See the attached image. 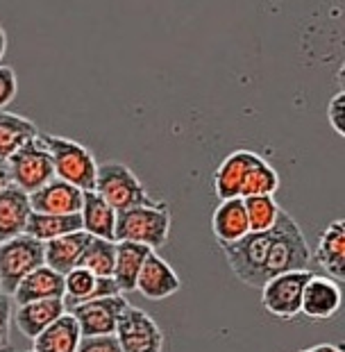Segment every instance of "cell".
<instances>
[{"label": "cell", "instance_id": "6da1fadb", "mask_svg": "<svg viewBox=\"0 0 345 352\" xmlns=\"http://www.w3.org/2000/svg\"><path fill=\"white\" fill-rule=\"evenodd\" d=\"M172 216L168 202L153 207H132L116 214V241H134L159 250L168 243Z\"/></svg>", "mask_w": 345, "mask_h": 352}, {"label": "cell", "instance_id": "7a4b0ae2", "mask_svg": "<svg viewBox=\"0 0 345 352\" xmlns=\"http://www.w3.org/2000/svg\"><path fill=\"white\" fill-rule=\"evenodd\" d=\"M93 191L107 200L116 212H125L132 207H153L162 202L150 196L137 173L123 162L98 164Z\"/></svg>", "mask_w": 345, "mask_h": 352}, {"label": "cell", "instance_id": "3957f363", "mask_svg": "<svg viewBox=\"0 0 345 352\" xmlns=\"http://www.w3.org/2000/svg\"><path fill=\"white\" fill-rule=\"evenodd\" d=\"M39 139L46 146L52 160L55 177L75 184L82 191H93L98 162H96L93 153L87 146H82L69 137H57V134H43V132H39Z\"/></svg>", "mask_w": 345, "mask_h": 352}, {"label": "cell", "instance_id": "277c9868", "mask_svg": "<svg viewBox=\"0 0 345 352\" xmlns=\"http://www.w3.org/2000/svg\"><path fill=\"white\" fill-rule=\"evenodd\" d=\"M41 264L43 241L39 239L23 232V234L0 243V289H3V294L12 296L19 282Z\"/></svg>", "mask_w": 345, "mask_h": 352}, {"label": "cell", "instance_id": "5b68a950", "mask_svg": "<svg viewBox=\"0 0 345 352\" xmlns=\"http://www.w3.org/2000/svg\"><path fill=\"white\" fill-rule=\"evenodd\" d=\"M5 164H7V173H10V182L16 184L25 193L41 189L43 184L55 177L52 160L46 146L41 144L39 134L34 139L25 141Z\"/></svg>", "mask_w": 345, "mask_h": 352}, {"label": "cell", "instance_id": "8992f818", "mask_svg": "<svg viewBox=\"0 0 345 352\" xmlns=\"http://www.w3.org/2000/svg\"><path fill=\"white\" fill-rule=\"evenodd\" d=\"M114 336L121 352H164V332L159 323L130 302L116 320Z\"/></svg>", "mask_w": 345, "mask_h": 352}, {"label": "cell", "instance_id": "52a82bcc", "mask_svg": "<svg viewBox=\"0 0 345 352\" xmlns=\"http://www.w3.org/2000/svg\"><path fill=\"white\" fill-rule=\"evenodd\" d=\"M309 268H300V271H289L271 277L264 287H261V305L264 309L275 318L291 320L300 316V305H302V291L307 282L311 280Z\"/></svg>", "mask_w": 345, "mask_h": 352}, {"label": "cell", "instance_id": "ba28073f", "mask_svg": "<svg viewBox=\"0 0 345 352\" xmlns=\"http://www.w3.org/2000/svg\"><path fill=\"white\" fill-rule=\"evenodd\" d=\"M127 300L123 294L107 296V298H96V300L80 302L71 307L73 318L78 320L80 334L82 336H109L114 334L116 320L125 309Z\"/></svg>", "mask_w": 345, "mask_h": 352}, {"label": "cell", "instance_id": "9c48e42d", "mask_svg": "<svg viewBox=\"0 0 345 352\" xmlns=\"http://www.w3.org/2000/svg\"><path fill=\"white\" fill-rule=\"evenodd\" d=\"M179 289H182V280H179V275L175 273V268H172L162 254L150 250L144 266H141V271L137 275L134 291H139L148 300H164V298L175 296Z\"/></svg>", "mask_w": 345, "mask_h": 352}, {"label": "cell", "instance_id": "30bf717a", "mask_svg": "<svg viewBox=\"0 0 345 352\" xmlns=\"http://www.w3.org/2000/svg\"><path fill=\"white\" fill-rule=\"evenodd\" d=\"M343 305V287L341 282L325 275H311L302 291V305L300 314H304L311 320H327L339 314Z\"/></svg>", "mask_w": 345, "mask_h": 352}, {"label": "cell", "instance_id": "8fae6325", "mask_svg": "<svg viewBox=\"0 0 345 352\" xmlns=\"http://www.w3.org/2000/svg\"><path fill=\"white\" fill-rule=\"evenodd\" d=\"M116 294H121V289H118L114 277L93 275L91 271H87V268H82V266H75L69 273H64V307L66 309H71V307L80 302H89V300H96V298H107Z\"/></svg>", "mask_w": 345, "mask_h": 352}, {"label": "cell", "instance_id": "7c38bea8", "mask_svg": "<svg viewBox=\"0 0 345 352\" xmlns=\"http://www.w3.org/2000/svg\"><path fill=\"white\" fill-rule=\"evenodd\" d=\"M85 191L71 182L52 177L41 189L30 193V207L41 214H80Z\"/></svg>", "mask_w": 345, "mask_h": 352}, {"label": "cell", "instance_id": "4fadbf2b", "mask_svg": "<svg viewBox=\"0 0 345 352\" xmlns=\"http://www.w3.org/2000/svg\"><path fill=\"white\" fill-rule=\"evenodd\" d=\"M30 212V193L12 182L0 191V243L23 234Z\"/></svg>", "mask_w": 345, "mask_h": 352}, {"label": "cell", "instance_id": "5bb4252c", "mask_svg": "<svg viewBox=\"0 0 345 352\" xmlns=\"http://www.w3.org/2000/svg\"><path fill=\"white\" fill-rule=\"evenodd\" d=\"M318 261L327 277L341 282L345 280V223L341 219L332 221L322 232L318 248L311 254Z\"/></svg>", "mask_w": 345, "mask_h": 352}, {"label": "cell", "instance_id": "9a60e30c", "mask_svg": "<svg viewBox=\"0 0 345 352\" xmlns=\"http://www.w3.org/2000/svg\"><path fill=\"white\" fill-rule=\"evenodd\" d=\"M12 298L16 305L46 300V298H64V275L52 271L46 264H41L19 282Z\"/></svg>", "mask_w": 345, "mask_h": 352}, {"label": "cell", "instance_id": "2e32d148", "mask_svg": "<svg viewBox=\"0 0 345 352\" xmlns=\"http://www.w3.org/2000/svg\"><path fill=\"white\" fill-rule=\"evenodd\" d=\"M116 209L96 191H85L82 196V230L91 236L116 241Z\"/></svg>", "mask_w": 345, "mask_h": 352}, {"label": "cell", "instance_id": "e0dca14e", "mask_svg": "<svg viewBox=\"0 0 345 352\" xmlns=\"http://www.w3.org/2000/svg\"><path fill=\"white\" fill-rule=\"evenodd\" d=\"M82 339L78 320L71 311H64L62 316L39 332L32 339V350L30 352H75Z\"/></svg>", "mask_w": 345, "mask_h": 352}, {"label": "cell", "instance_id": "ac0fdd59", "mask_svg": "<svg viewBox=\"0 0 345 352\" xmlns=\"http://www.w3.org/2000/svg\"><path fill=\"white\" fill-rule=\"evenodd\" d=\"M212 232L219 245L238 241V239L250 232L243 198L221 200V205L214 209V216H212Z\"/></svg>", "mask_w": 345, "mask_h": 352}, {"label": "cell", "instance_id": "d6986e66", "mask_svg": "<svg viewBox=\"0 0 345 352\" xmlns=\"http://www.w3.org/2000/svg\"><path fill=\"white\" fill-rule=\"evenodd\" d=\"M89 239H91V234H87L85 230L50 239V241L43 243V264L62 275L69 273L71 268L78 266V259Z\"/></svg>", "mask_w": 345, "mask_h": 352}, {"label": "cell", "instance_id": "ffe728a7", "mask_svg": "<svg viewBox=\"0 0 345 352\" xmlns=\"http://www.w3.org/2000/svg\"><path fill=\"white\" fill-rule=\"evenodd\" d=\"M66 311L64 298H46V300H34L19 305L16 309V327L21 329V334L27 339H34L36 334L43 332L52 320H57Z\"/></svg>", "mask_w": 345, "mask_h": 352}, {"label": "cell", "instance_id": "44dd1931", "mask_svg": "<svg viewBox=\"0 0 345 352\" xmlns=\"http://www.w3.org/2000/svg\"><path fill=\"white\" fill-rule=\"evenodd\" d=\"M254 155L257 153H252V151H234L219 164V168H216V173H214L216 198L219 200L241 198V184H243L245 168L250 166Z\"/></svg>", "mask_w": 345, "mask_h": 352}, {"label": "cell", "instance_id": "7402d4cb", "mask_svg": "<svg viewBox=\"0 0 345 352\" xmlns=\"http://www.w3.org/2000/svg\"><path fill=\"white\" fill-rule=\"evenodd\" d=\"M150 248L148 245L134 243V241H116V261L111 277L116 280L121 294H130L137 284V275L144 266Z\"/></svg>", "mask_w": 345, "mask_h": 352}, {"label": "cell", "instance_id": "603a6c76", "mask_svg": "<svg viewBox=\"0 0 345 352\" xmlns=\"http://www.w3.org/2000/svg\"><path fill=\"white\" fill-rule=\"evenodd\" d=\"M39 127L30 118L14 114L10 109H0V162H7L25 141L34 139Z\"/></svg>", "mask_w": 345, "mask_h": 352}, {"label": "cell", "instance_id": "cb8c5ba5", "mask_svg": "<svg viewBox=\"0 0 345 352\" xmlns=\"http://www.w3.org/2000/svg\"><path fill=\"white\" fill-rule=\"evenodd\" d=\"M82 230L80 214H41L30 212L25 223V234L39 239V241H50V239L71 234V232Z\"/></svg>", "mask_w": 345, "mask_h": 352}, {"label": "cell", "instance_id": "d4e9b609", "mask_svg": "<svg viewBox=\"0 0 345 352\" xmlns=\"http://www.w3.org/2000/svg\"><path fill=\"white\" fill-rule=\"evenodd\" d=\"M277 189H280V173H277L264 157L254 155L250 166L245 168L243 184H241V198H245V196H275Z\"/></svg>", "mask_w": 345, "mask_h": 352}, {"label": "cell", "instance_id": "484cf974", "mask_svg": "<svg viewBox=\"0 0 345 352\" xmlns=\"http://www.w3.org/2000/svg\"><path fill=\"white\" fill-rule=\"evenodd\" d=\"M114 261H116V241L91 236L80 254L78 266L87 268L93 275L111 277V273H114Z\"/></svg>", "mask_w": 345, "mask_h": 352}, {"label": "cell", "instance_id": "4316f807", "mask_svg": "<svg viewBox=\"0 0 345 352\" xmlns=\"http://www.w3.org/2000/svg\"><path fill=\"white\" fill-rule=\"evenodd\" d=\"M243 205H245L250 232L271 230L277 221V214H280V209H282L273 196H245Z\"/></svg>", "mask_w": 345, "mask_h": 352}, {"label": "cell", "instance_id": "83f0119b", "mask_svg": "<svg viewBox=\"0 0 345 352\" xmlns=\"http://www.w3.org/2000/svg\"><path fill=\"white\" fill-rule=\"evenodd\" d=\"M75 352H121L114 334L109 336H82Z\"/></svg>", "mask_w": 345, "mask_h": 352}, {"label": "cell", "instance_id": "f1b7e54d", "mask_svg": "<svg viewBox=\"0 0 345 352\" xmlns=\"http://www.w3.org/2000/svg\"><path fill=\"white\" fill-rule=\"evenodd\" d=\"M19 91V80L12 66H0V109H5Z\"/></svg>", "mask_w": 345, "mask_h": 352}, {"label": "cell", "instance_id": "f546056e", "mask_svg": "<svg viewBox=\"0 0 345 352\" xmlns=\"http://www.w3.org/2000/svg\"><path fill=\"white\" fill-rule=\"evenodd\" d=\"M327 118H329L332 130L339 134V137H345V94L343 91H339L332 100H329Z\"/></svg>", "mask_w": 345, "mask_h": 352}, {"label": "cell", "instance_id": "4dcf8cb0", "mask_svg": "<svg viewBox=\"0 0 345 352\" xmlns=\"http://www.w3.org/2000/svg\"><path fill=\"white\" fill-rule=\"evenodd\" d=\"M12 325V300L7 294H0V348H10Z\"/></svg>", "mask_w": 345, "mask_h": 352}, {"label": "cell", "instance_id": "1f68e13d", "mask_svg": "<svg viewBox=\"0 0 345 352\" xmlns=\"http://www.w3.org/2000/svg\"><path fill=\"white\" fill-rule=\"evenodd\" d=\"M307 352H343L339 346H332V343H318V346L309 348Z\"/></svg>", "mask_w": 345, "mask_h": 352}, {"label": "cell", "instance_id": "d6a6232c", "mask_svg": "<svg viewBox=\"0 0 345 352\" xmlns=\"http://www.w3.org/2000/svg\"><path fill=\"white\" fill-rule=\"evenodd\" d=\"M7 184H10V173H7V164H5V162H0V191H3Z\"/></svg>", "mask_w": 345, "mask_h": 352}, {"label": "cell", "instance_id": "836d02e7", "mask_svg": "<svg viewBox=\"0 0 345 352\" xmlns=\"http://www.w3.org/2000/svg\"><path fill=\"white\" fill-rule=\"evenodd\" d=\"M5 52H7V32H5V28L0 25V62H3Z\"/></svg>", "mask_w": 345, "mask_h": 352}, {"label": "cell", "instance_id": "e575fe53", "mask_svg": "<svg viewBox=\"0 0 345 352\" xmlns=\"http://www.w3.org/2000/svg\"><path fill=\"white\" fill-rule=\"evenodd\" d=\"M0 352H16V350H14V348L10 346V348H0Z\"/></svg>", "mask_w": 345, "mask_h": 352}, {"label": "cell", "instance_id": "d590c367", "mask_svg": "<svg viewBox=\"0 0 345 352\" xmlns=\"http://www.w3.org/2000/svg\"><path fill=\"white\" fill-rule=\"evenodd\" d=\"M300 352H307V350H300Z\"/></svg>", "mask_w": 345, "mask_h": 352}, {"label": "cell", "instance_id": "8d00e7d4", "mask_svg": "<svg viewBox=\"0 0 345 352\" xmlns=\"http://www.w3.org/2000/svg\"><path fill=\"white\" fill-rule=\"evenodd\" d=\"M0 294H3V289H0Z\"/></svg>", "mask_w": 345, "mask_h": 352}]
</instances>
